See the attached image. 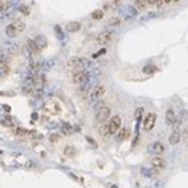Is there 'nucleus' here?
<instances>
[{"mask_svg":"<svg viewBox=\"0 0 188 188\" xmlns=\"http://www.w3.org/2000/svg\"><path fill=\"white\" fill-rule=\"evenodd\" d=\"M9 9V3L5 0H0V12H6Z\"/></svg>","mask_w":188,"mask_h":188,"instance_id":"29","label":"nucleus"},{"mask_svg":"<svg viewBox=\"0 0 188 188\" xmlns=\"http://www.w3.org/2000/svg\"><path fill=\"white\" fill-rule=\"evenodd\" d=\"M12 24H13V26L15 28L16 33H23V31L25 30V24H24V22H22L20 19L14 20V22H13Z\"/></svg>","mask_w":188,"mask_h":188,"instance_id":"14","label":"nucleus"},{"mask_svg":"<svg viewBox=\"0 0 188 188\" xmlns=\"http://www.w3.org/2000/svg\"><path fill=\"white\" fill-rule=\"evenodd\" d=\"M104 94H106V87L102 85V84H99V85H97V87H94L93 90L90 92V99H92V100H97V99L102 98Z\"/></svg>","mask_w":188,"mask_h":188,"instance_id":"7","label":"nucleus"},{"mask_svg":"<svg viewBox=\"0 0 188 188\" xmlns=\"http://www.w3.org/2000/svg\"><path fill=\"white\" fill-rule=\"evenodd\" d=\"M70 131H71V125L70 124H68V123L67 124H63V127H61V132L63 133L67 134V133H70Z\"/></svg>","mask_w":188,"mask_h":188,"instance_id":"31","label":"nucleus"},{"mask_svg":"<svg viewBox=\"0 0 188 188\" xmlns=\"http://www.w3.org/2000/svg\"><path fill=\"white\" fill-rule=\"evenodd\" d=\"M39 68H40V65H39L38 61H31L29 64V69H30L31 74H37V73L39 71Z\"/></svg>","mask_w":188,"mask_h":188,"instance_id":"22","label":"nucleus"},{"mask_svg":"<svg viewBox=\"0 0 188 188\" xmlns=\"http://www.w3.org/2000/svg\"><path fill=\"white\" fill-rule=\"evenodd\" d=\"M112 38H113V33H112V31L106 30V31H102V33H99L97 35L96 40H97L98 44H107V43H109V41L112 40Z\"/></svg>","mask_w":188,"mask_h":188,"instance_id":"6","label":"nucleus"},{"mask_svg":"<svg viewBox=\"0 0 188 188\" xmlns=\"http://www.w3.org/2000/svg\"><path fill=\"white\" fill-rule=\"evenodd\" d=\"M60 139H61V137H60V134H58V133H53L49 137V141L51 143H58V142H60Z\"/></svg>","mask_w":188,"mask_h":188,"instance_id":"27","label":"nucleus"},{"mask_svg":"<svg viewBox=\"0 0 188 188\" xmlns=\"http://www.w3.org/2000/svg\"><path fill=\"white\" fill-rule=\"evenodd\" d=\"M109 117H110V109L100 100V103L96 107V119L99 123H104L108 120Z\"/></svg>","mask_w":188,"mask_h":188,"instance_id":"1","label":"nucleus"},{"mask_svg":"<svg viewBox=\"0 0 188 188\" xmlns=\"http://www.w3.org/2000/svg\"><path fill=\"white\" fill-rule=\"evenodd\" d=\"M64 154L67 157H74L75 155V149L74 147H71V145H67V147L64 148Z\"/></svg>","mask_w":188,"mask_h":188,"instance_id":"25","label":"nucleus"},{"mask_svg":"<svg viewBox=\"0 0 188 188\" xmlns=\"http://www.w3.org/2000/svg\"><path fill=\"white\" fill-rule=\"evenodd\" d=\"M120 125H122V119H120V117H119V116H113V117L109 119L108 124H107V128H108L109 135H110V134H116V133L119 131Z\"/></svg>","mask_w":188,"mask_h":188,"instance_id":"2","label":"nucleus"},{"mask_svg":"<svg viewBox=\"0 0 188 188\" xmlns=\"http://www.w3.org/2000/svg\"><path fill=\"white\" fill-rule=\"evenodd\" d=\"M23 90H24V93H26V94H31V93H33V88H31L30 85L24 87V88H23Z\"/></svg>","mask_w":188,"mask_h":188,"instance_id":"33","label":"nucleus"},{"mask_svg":"<svg viewBox=\"0 0 188 188\" xmlns=\"http://www.w3.org/2000/svg\"><path fill=\"white\" fill-rule=\"evenodd\" d=\"M149 151L155 155H161L164 152V147H163V144L161 142H153L149 145Z\"/></svg>","mask_w":188,"mask_h":188,"instance_id":"11","label":"nucleus"},{"mask_svg":"<svg viewBox=\"0 0 188 188\" xmlns=\"http://www.w3.org/2000/svg\"><path fill=\"white\" fill-rule=\"evenodd\" d=\"M151 164H152V167L154 168V171L158 172V171H162L164 167H165V161L162 158L161 155H155L154 158L151 161Z\"/></svg>","mask_w":188,"mask_h":188,"instance_id":"8","label":"nucleus"},{"mask_svg":"<svg viewBox=\"0 0 188 188\" xmlns=\"http://www.w3.org/2000/svg\"><path fill=\"white\" fill-rule=\"evenodd\" d=\"M0 96H4V93H2V92H0Z\"/></svg>","mask_w":188,"mask_h":188,"instance_id":"35","label":"nucleus"},{"mask_svg":"<svg viewBox=\"0 0 188 188\" xmlns=\"http://www.w3.org/2000/svg\"><path fill=\"white\" fill-rule=\"evenodd\" d=\"M26 44H28L29 50H30L33 54H38V53H40V50L37 48V45H35V43H34V40H33V39H28Z\"/></svg>","mask_w":188,"mask_h":188,"instance_id":"17","label":"nucleus"},{"mask_svg":"<svg viewBox=\"0 0 188 188\" xmlns=\"http://www.w3.org/2000/svg\"><path fill=\"white\" fill-rule=\"evenodd\" d=\"M5 34H6L9 38H14V37H16V30H15V28L13 26V24L6 25V28H5Z\"/></svg>","mask_w":188,"mask_h":188,"instance_id":"21","label":"nucleus"},{"mask_svg":"<svg viewBox=\"0 0 188 188\" xmlns=\"http://www.w3.org/2000/svg\"><path fill=\"white\" fill-rule=\"evenodd\" d=\"M99 133L103 135V137H107V135H109V132H108V128H107V124L102 125V127L99 128Z\"/></svg>","mask_w":188,"mask_h":188,"instance_id":"30","label":"nucleus"},{"mask_svg":"<svg viewBox=\"0 0 188 188\" xmlns=\"http://www.w3.org/2000/svg\"><path fill=\"white\" fill-rule=\"evenodd\" d=\"M116 134L118 141H127L131 137V131L128 128H119V131Z\"/></svg>","mask_w":188,"mask_h":188,"instance_id":"13","label":"nucleus"},{"mask_svg":"<svg viewBox=\"0 0 188 188\" xmlns=\"http://www.w3.org/2000/svg\"><path fill=\"white\" fill-rule=\"evenodd\" d=\"M165 123H167V125H176V123H177L176 112L172 108L167 109V112H165Z\"/></svg>","mask_w":188,"mask_h":188,"instance_id":"9","label":"nucleus"},{"mask_svg":"<svg viewBox=\"0 0 188 188\" xmlns=\"http://www.w3.org/2000/svg\"><path fill=\"white\" fill-rule=\"evenodd\" d=\"M155 122H157V114L155 113H148L143 119V128L147 132L152 131L155 125Z\"/></svg>","mask_w":188,"mask_h":188,"instance_id":"4","label":"nucleus"},{"mask_svg":"<svg viewBox=\"0 0 188 188\" xmlns=\"http://www.w3.org/2000/svg\"><path fill=\"white\" fill-rule=\"evenodd\" d=\"M10 64V58L5 51H0V65L3 67H9Z\"/></svg>","mask_w":188,"mask_h":188,"instance_id":"16","label":"nucleus"},{"mask_svg":"<svg viewBox=\"0 0 188 188\" xmlns=\"http://www.w3.org/2000/svg\"><path fill=\"white\" fill-rule=\"evenodd\" d=\"M118 5H119V2L113 0V2H108L107 4H104V9H106V10H114Z\"/></svg>","mask_w":188,"mask_h":188,"instance_id":"23","label":"nucleus"},{"mask_svg":"<svg viewBox=\"0 0 188 188\" xmlns=\"http://www.w3.org/2000/svg\"><path fill=\"white\" fill-rule=\"evenodd\" d=\"M79 29H80V23L78 22H70L67 24V31H69V33H75Z\"/></svg>","mask_w":188,"mask_h":188,"instance_id":"15","label":"nucleus"},{"mask_svg":"<svg viewBox=\"0 0 188 188\" xmlns=\"http://www.w3.org/2000/svg\"><path fill=\"white\" fill-rule=\"evenodd\" d=\"M0 123H2L3 125H6V127H13V125H14L12 122H6V120H2Z\"/></svg>","mask_w":188,"mask_h":188,"instance_id":"34","label":"nucleus"},{"mask_svg":"<svg viewBox=\"0 0 188 188\" xmlns=\"http://www.w3.org/2000/svg\"><path fill=\"white\" fill-rule=\"evenodd\" d=\"M147 6H148L147 0H137V2H134V8L137 10H145Z\"/></svg>","mask_w":188,"mask_h":188,"instance_id":"20","label":"nucleus"},{"mask_svg":"<svg viewBox=\"0 0 188 188\" xmlns=\"http://www.w3.org/2000/svg\"><path fill=\"white\" fill-rule=\"evenodd\" d=\"M103 16H104V12H103L102 9H98V10H96V12L92 13V18L94 20H100Z\"/></svg>","mask_w":188,"mask_h":188,"instance_id":"24","label":"nucleus"},{"mask_svg":"<svg viewBox=\"0 0 188 188\" xmlns=\"http://www.w3.org/2000/svg\"><path fill=\"white\" fill-rule=\"evenodd\" d=\"M88 73L83 69H75L73 71V82L77 84H84L88 82Z\"/></svg>","mask_w":188,"mask_h":188,"instance_id":"3","label":"nucleus"},{"mask_svg":"<svg viewBox=\"0 0 188 188\" xmlns=\"http://www.w3.org/2000/svg\"><path fill=\"white\" fill-rule=\"evenodd\" d=\"M44 110L49 114H51V116H57V114H59L61 112L59 104L55 103V102H47L44 104Z\"/></svg>","mask_w":188,"mask_h":188,"instance_id":"5","label":"nucleus"},{"mask_svg":"<svg viewBox=\"0 0 188 188\" xmlns=\"http://www.w3.org/2000/svg\"><path fill=\"white\" fill-rule=\"evenodd\" d=\"M80 64H82V60H80L79 58H71V59L68 61V67L71 68V69H74V70H75Z\"/></svg>","mask_w":188,"mask_h":188,"instance_id":"18","label":"nucleus"},{"mask_svg":"<svg viewBox=\"0 0 188 188\" xmlns=\"http://www.w3.org/2000/svg\"><path fill=\"white\" fill-rule=\"evenodd\" d=\"M19 12L22 14H24V15H29L30 14V8L28 5H25V4H22L19 6Z\"/></svg>","mask_w":188,"mask_h":188,"instance_id":"26","label":"nucleus"},{"mask_svg":"<svg viewBox=\"0 0 188 188\" xmlns=\"http://www.w3.org/2000/svg\"><path fill=\"white\" fill-rule=\"evenodd\" d=\"M155 71H158V68H157L154 64H148L143 68V73L144 74H154Z\"/></svg>","mask_w":188,"mask_h":188,"instance_id":"19","label":"nucleus"},{"mask_svg":"<svg viewBox=\"0 0 188 188\" xmlns=\"http://www.w3.org/2000/svg\"><path fill=\"white\" fill-rule=\"evenodd\" d=\"M182 138V132L179 128H174L169 135V143L171 144H178Z\"/></svg>","mask_w":188,"mask_h":188,"instance_id":"10","label":"nucleus"},{"mask_svg":"<svg viewBox=\"0 0 188 188\" xmlns=\"http://www.w3.org/2000/svg\"><path fill=\"white\" fill-rule=\"evenodd\" d=\"M120 24V19L118 16H113L109 19V25L112 26H116V25H119Z\"/></svg>","mask_w":188,"mask_h":188,"instance_id":"28","label":"nucleus"},{"mask_svg":"<svg viewBox=\"0 0 188 188\" xmlns=\"http://www.w3.org/2000/svg\"><path fill=\"white\" fill-rule=\"evenodd\" d=\"M14 133L18 134V135H25V134L28 133V131H25V129H23V128H16V129L14 131Z\"/></svg>","mask_w":188,"mask_h":188,"instance_id":"32","label":"nucleus"},{"mask_svg":"<svg viewBox=\"0 0 188 188\" xmlns=\"http://www.w3.org/2000/svg\"><path fill=\"white\" fill-rule=\"evenodd\" d=\"M34 43H35L37 48L41 51L44 48H47V45H48V40H47V38H45L44 35H38V37L34 39Z\"/></svg>","mask_w":188,"mask_h":188,"instance_id":"12","label":"nucleus"}]
</instances>
